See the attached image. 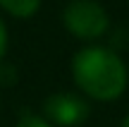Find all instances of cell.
<instances>
[{
  "label": "cell",
  "mask_w": 129,
  "mask_h": 127,
  "mask_svg": "<svg viewBox=\"0 0 129 127\" xmlns=\"http://www.w3.org/2000/svg\"><path fill=\"white\" fill-rule=\"evenodd\" d=\"M74 84L93 101H115L127 89V67L115 50L105 46H88L72 60Z\"/></svg>",
  "instance_id": "1"
},
{
  "label": "cell",
  "mask_w": 129,
  "mask_h": 127,
  "mask_svg": "<svg viewBox=\"0 0 129 127\" xmlns=\"http://www.w3.org/2000/svg\"><path fill=\"white\" fill-rule=\"evenodd\" d=\"M62 24L79 41H93L108 31L110 17L98 0H72L62 12Z\"/></svg>",
  "instance_id": "2"
},
{
  "label": "cell",
  "mask_w": 129,
  "mask_h": 127,
  "mask_svg": "<svg viewBox=\"0 0 129 127\" xmlns=\"http://www.w3.org/2000/svg\"><path fill=\"white\" fill-rule=\"evenodd\" d=\"M91 115L88 103L77 94H50L43 101V118L53 127H79Z\"/></svg>",
  "instance_id": "3"
},
{
  "label": "cell",
  "mask_w": 129,
  "mask_h": 127,
  "mask_svg": "<svg viewBox=\"0 0 129 127\" xmlns=\"http://www.w3.org/2000/svg\"><path fill=\"white\" fill-rule=\"evenodd\" d=\"M0 7L17 19H29L38 12L41 0H0Z\"/></svg>",
  "instance_id": "4"
},
{
  "label": "cell",
  "mask_w": 129,
  "mask_h": 127,
  "mask_svg": "<svg viewBox=\"0 0 129 127\" xmlns=\"http://www.w3.org/2000/svg\"><path fill=\"white\" fill-rule=\"evenodd\" d=\"M14 127H53L50 122H48L43 115H31V113H24L22 118H19V122Z\"/></svg>",
  "instance_id": "5"
},
{
  "label": "cell",
  "mask_w": 129,
  "mask_h": 127,
  "mask_svg": "<svg viewBox=\"0 0 129 127\" xmlns=\"http://www.w3.org/2000/svg\"><path fill=\"white\" fill-rule=\"evenodd\" d=\"M5 50H7V27H5L3 17H0V60L5 58Z\"/></svg>",
  "instance_id": "6"
},
{
  "label": "cell",
  "mask_w": 129,
  "mask_h": 127,
  "mask_svg": "<svg viewBox=\"0 0 129 127\" xmlns=\"http://www.w3.org/2000/svg\"><path fill=\"white\" fill-rule=\"evenodd\" d=\"M122 127H129V115H127L124 120H122Z\"/></svg>",
  "instance_id": "7"
}]
</instances>
